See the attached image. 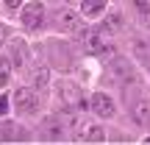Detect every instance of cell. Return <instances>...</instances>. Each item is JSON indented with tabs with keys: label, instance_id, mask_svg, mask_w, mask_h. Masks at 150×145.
<instances>
[{
	"label": "cell",
	"instance_id": "obj_1",
	"mask_svg": "<svg viewBox=\"0 0 150 145\" xmlns=\"http://www.w3.org/2000/svg\"><path fill=\"white\" fill-rule=\"evenodd\" d=\"M59 98L64 101L67 109H86V95H83V89H81L75 81H70V78L59 81Z\"/></svg>",
	"mask_w": 150,
	"mask_h": 145
},
{
	"label": "cell",
	"instance_id": "obj_2",
	"mask_svg": "<svg viewBox=\"0 0 150 145\" xmlns=\"http://www.w3.org/2000/svg\"><path fill=\"white\" fill-rule=\"evenodd\" d=\"M14 106L20 114H36L39 112V92L31 86H20L14 92Z\"/></svg>",
	"mask_w": 150,
	"mask_h": 145
},
{
	"label": "cell",
	"instance_id": "obj_3",
	"mask_svg": "<svg viewBox=\"0 0 150 145\" xmlns=\"http://www.w3.org/2000/svg\"><path fill=\"white\" fill-rule=\"evenodd\" d=\"M108 75H111L117 84H131V81L136 78V70H134V64H131L128 59L111 56V61H108Z\"/></svg>",
	"mask_w": 150,
	"mask_h": 145
},
{
	"label": "cell",
	"instance_id": "obj_4",
	"mask_svg": "<svg viewBox=\"0 0 150 145\" xmlns=\"http://www.w3.org/2000/svg\"><path fill=\"white\" fill-rule=\"evenodd\" d=\"M8 61H11V67H17V70H25V67H28V61H31V50H28L25 39L11 36V42H8Z\"/></svg>",
	"mask_w": 150,
	"mask_h": 145
},
{
	"label": "cell",
	"instance_id": "obj_5",
	"mask_svg": "<svg viewBox=\"0 0 150 145\" xmlns=\"http://www.w3.org/2000/svg\"><path fill=\"white\" fill-rule=\"evenodd\" d=\"M56 28L59 31H78L81 28V14L75 9H61L56 14Z\"/></svg>",
	"mask_w": 150,
	"mask_h": 145
},
{
	"label": "cell",
	"instance_id": "obj_6",
	"mask_svg": "<svg viewBox=\"0 0 150 145\" xmlns=\"http://www.w3.org/2000/svg\"><path fill=\"white\" fill-rule=\"evenodd\" d=\"M92 112H95L97 117H114V101L106 92H95V95H92Z\"/></svg>",
	"mask_w": 150,
	"mask_h": 145
},
{
	"label": "cell",
	"instance_id": "obj_7",
	"mask_svg": "<svg viewBox=\"0 0 150 145\" xmlns=\"http://www.w3.org/2000/svg\"><path fill=\"white\" fill-rule=\"evenodd\" d=\"M42 17H45V6L42 3H31L22 9V25L25 28H39L42 25Z\"/></svg>",
	"mask_w": 150,
	"mask_h": 145
},
{
	"label": "cell",
	"instance_id": "obj_8",
	"mask_svg": "<svg viewBox=\"0 0 150 145\" xmlns=\"http://www.w3.org/2000/svg\"><path fill=\"white\" fill-rule=\"evenodd\" d=\"M75 140H78V142H103L106 134H103V129L95 126V123H81V131H78Z\"/></svg>",
	"mask_w": 150,
	"mask_h": 145
},
{
	"label": "cell",
	"instance_id": "obj_9",
	"mask_svg": "<svg viewBox=\"0 0 150 145\" xmlns=\"http://www.w3.org/2000/svg\"><path fill=\"white\" fill-rule=\"evenodd\" d=\"M134 120L139 126H150V101H139L134 106Z\"/></svg>",
	"mask_w": 150,
	"mask_h": 145
},
{
	"label": "cell",
	"instance_id": "obj_10",
	"mask_svg": "<svg viewBox=\"0 0 150 145\" xmlns=\"http://www.w3.org/2000/svg\"><path fill=\"white\" fill-rule=\"evenodd\" d=\"M47 86H50V73H47V67L33 70V89H36V92H45Z\"/></svg>",
	"mask_w": 150,
	"mask_h": 145
},
{
	"label": "cell",
	"instance_id": "obj_11",
	"mask_svg": "<svg viewBox=\"0 0 150 145\" xmlns=\"http://www.w3.org/2000/svg\"><path fill=\"white\" fill-rule=\"evenodd\" d=\"M83 3V14L86 17H100L106 11V0H81Z\"/></svg>",
	"mask_w": 150,
	"mask_h": 145
},
{
	"label": "cell",
	"instance_id": "obj_12",
	"mask_svg": "<svg viewBox=\"0 0 150 145\" xmlns=\"http://www.w3.org/2000/svg\"><path fill=\"white\" fill-rule=\"evenodd\" d=\"M136 11H139V22L150 25V0H134Z\"/></svg>",
	"mask_w": 150,
	"mask_h": 145
},
{
	"label": "cell",
	"instance_id": "obj_13",
	"mask_svg": "<svg viewBox=\"0 0 150 145\" xmlns=\"http://www.w3.org/2000/svg\"><path fill=\"white\" fill-rule=\"evenodd\" d=\"M103 25H106V28H108V31H111V34H114V31H117V28H120V25H122V14H120V11H111V14H108V20H106V22H103Z\"/></svg>",
	"mask_w": 150,
	"mask_h": 145
},
{
	"label": "cell",
	"instance_id": "obj_14",
	"mask_svg": "<svg viewBox=\"0 0 150 145\" xmlns=\"http://www.w3.org/2000/svg\"><path fill=\"white\" fill-rule=\"evenodd\" d=\"M8 75H11L8 59H0V86H6V84H8Z\"/></svg>",
	"mask_w": 150,
	"mask_h": 145
},
{
	"label": "cell",
	"instance_id": "obj_15",
	"mask_svg": "<svg viewBox=\"0 0 150 145\" xmlns=\"http://www.w3.org/2000/svg\"><path fill=\"white\" fill-rule=\"evenodd\" d=\"M8 112V95H0V114Z\"/></svg>",
	"mask_w": 150,
	"mask_h": 145
},
{
	"label": "cell",
	"instance_id": "obj_16",
	"mask_svg": "<svg viewBox=\"0 0 150 145\" xmlns=\"http://www.w3.org/2000/svg\"><path fill=\"white\" fill-rule=\"evenodd\" d=\"M6 39H8V28H6V25H3V22H0V45H3V42H6Z\"/></svg>",
	"mask_w": 150,
	"mask_h": 145
},
{
	"label": "cell",
	"instance_id": "obj_17",
	"mask_svg": "<svg viewBox=\"0 0 150 145\" xmlns=\"http://www.w3.org/2000/svg\"><path fill=\"white\" fill-rule=\"evenodd\" d=\"M3 3H6V6H8V9H17V6H20V3H22V0H3Z\"/></svg>",
	"mask_w": 150,
	"mask_h": 145
},
{
	"label": "cell",
	"instance_id": "obj_18",
	"mask_svg": "<svg viewBox=\"0 0 150 145\" xmlns=\"http://www.w3.org/2000/svg\"><path fill=\"white\" fill-rule=\"evenodd\" d=\"M145 142H150V137H145Z\"/></svg>",
	"mask_w": 150,
	"mask_h": 145
}]
</instances>
